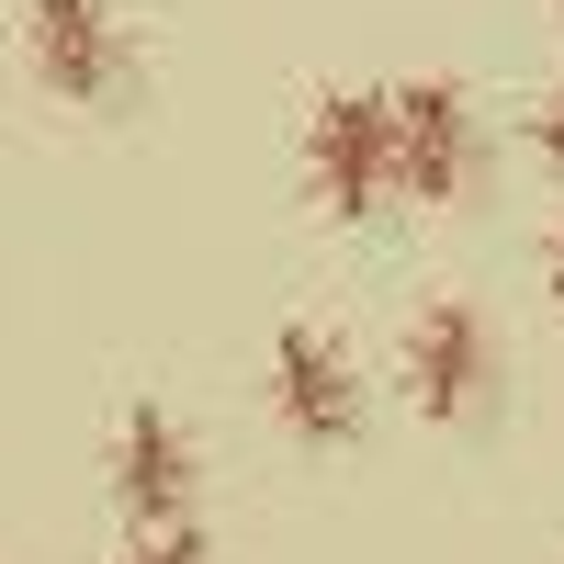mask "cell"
Returning a JSON list of instances; mask_svg holds the SVG:
<instances>
[{
	"instance_id": "52a82bcc",
	"label": "cell",
	"mask_w": 564,
	"mask_h": 564,
	"mask_svg": "<svg viewBox=\"0 0 564 564\" xmlns=\"http://www.w3.org/2000/svg\"><path fill=\"white\" fill-rule=\"evenodd\" d=\"M124 564H215V542H204L193 520H170V531H135V542H124Z\"/></svg>"
},
{
	"instance_id": "5b68a950",
	"label": "cell",
	"mask_w": 564,
	"mask_h": 564,
	"mask_svg": "<svg viewBox=\"0 0 564 564\" xmlns=\"http://www.w3.org/2000/svg\"><path fill=\"white\" fill-rule=\"evenodd\" d=\"M271 417H282L305 452L361 441V361L339 350V327H316V316L271 327Z\"/></svg>"
},
{
	"instance_id": "9c48e42d",
	"label": "cell",
	"mask_w": 564,
	"mask_h": 564,
	"mask_svg": "<svg viewBox=\"0 0 564 564\" xmlns=\"http://www.w3.org/2000/svg\"><path fill=\"white\" fill-rule=\"evenodd\" d=\"M542 282H553V305H564V226H553V249H542Z\"/></svg>"
},
{
	"instance_id": "ba28073f",
	"label": "cell",
	"mask_w": 564,
	"mask_h": 564,
	"mask_svg": "<svg viewBox=\"0 0 564 564\" xmlns=\"http://www.w3.org/2000/svg\"><path fill=\"white\" fill-rule=\"evenodd\" d=\"M531 159H542V170H564V90L531 113Z\"/></svg>"
},
{
	"instance_id": "8992f818",
	"label": "cell",
	"mask_w": 564,
	"mask_h": 564,
	"mask_svg": "<svg viewBox=\"0 0 564 564\" xmlns=\"http://www.w3.org/2000/svg\"><path fill=\"white\" fill-rule=\"evenodd\" d=\"M113 497H124L135 531L193 520V497H204V452H193V430H181L170 406H124V430H113Z\"/></svg>"
},
{
	"instance_id": "6da1fadb",
	"label": "cell",
	"mask_w": 564,
	"mask_h": 564,
	"mask_svg": "<svg viewBox=\"0 0 564 564\" xmlns=\"http://www.w3.org/2000/svg\"><path fill=\"white\" fill-rule=\"evenodd\" d=\"M395 372H406V406L441 417V430L486 417V395H497V327H486V305L475 294H430V305L406 316Z\"/></svg>"
},
{
	"instance_id": "277c9868",
	"label": "cell",
	"mask_w": 564,
	"mask_h": 564,
	"mask_svg": "<svg viewBox=\"0 0 564 564\" xmlns=\"http://www.w3.org/2000/svg\"><path fill=\"white\" fill-rule=\"evenodd\" d=\"M384 135H395V193H406V204H463V193H475L486 135H475L463 79H406V90H384Z\"/></svg>"
},
{
	"instance_id": "7a4b0ae2",
	"label": "cell",
	"mask_w": 564,
	"mask_h": 564,
	"mask_svg": "<svg viewBox=\"0 0 564 564\" xmlns=\"http://www.w3.org/2000/svg\"><path fill=\"white\" fill-rule=\"evenodd\" d=\"M23 57L79 113H124L135 102V45L113 23V0H23Z\"/></svg>"
},
{
	"instance_id": "3957f363",
	"label": "cell",
	"mask_w": 564,
	"mask_h": 564,
	"mask_svg": "<svg viewBox=\"0 0 564 564\" xmlns=\"http://www.w3.org/2000/svg\"><path fill=\"white\" fill-rule=\"evenodd\" d=\"M305 193H316V215H339V226L384 215V193H395L384 90H327V102L305 113Z\"/></svg>"
}]
</instances>
